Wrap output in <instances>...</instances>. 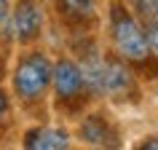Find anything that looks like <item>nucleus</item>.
<instances>
[{
  "label": "nucleus",
  "instance_id": "obj_1",
  "mask_svg": "<svg viewBox=\"0 0 158 150\" xmlns=\"http://www.w3.org/2000/svg\"><path fill=\"white\" fill-rule=\"evenodd\" d=\"M86 89L94 97L123 99L134 91V75L121 56H99V51H86L81 62Z\"/></svg>",
  "mask_w": 158,
  "mask_h": 150
},
{
  "label": "nucleus",
  "instance_id": "obj_2",
  "mask_svg": "<svg viewBox=\"0 0 158 150\" xmlns=\"http://www.w3.org/2000/svg\"><path fill=\"white\" fill-rule=\"evenodd\" d=\"M110 38H113V46H115L118 56L123 59V62L142 65V62L150 59L148 32L142 30L137 16L129 14L121 3H113L110 6Z\"/></svg>",
  "mask_w": 158,
  "mask_h": 150
},
{
  "label": "nucleus",
  "instance_id": "obj_3",
  "mask_svg": "<svg viewBox=\"0 0 158 150\" xmlns=\"http://www.w3.org/2000/svg\"><path fill=\"white\" fill-rule=\"evenodd\" d=\"M51 86V59L43 51L22 54L14 67V94L22 102H40Z\"/></svg>",
  "mask_w": 158,
  "mask_h": 150
},
{
  "label": "nucleus",
  "instance_id": "obj_4",
  "mask_svg": "<svg viewBox=\"0 0 158 150\" xmlns=\"http://www.w3.org/2000/svg\"><path fill=\"white\" fill-rule=\"evenodd\" d=\"M51 86L59 102H78L83 99V94H89L81 65H75L73 59H59L51 65Z\"/></svg>",
  "mask_w": 158,
  "mask_h": 150
},
{
  "label": "nucleus",
  "instance_id": "obj_5",
  "mask_svg": "<svg viewBox=\"0 0 158 150\" xmlns=\"http://www.w3.org/2000/svg\"><path fill=\"white\" fill-rule=\"evenodd\" d=\"M43 30V11L38 0H19L11 11V38L19 43H32L40 38Z\"/></svg>",
  "mask_w": 158,
  "mask_h": 150
},
{
  "label": "nucleus",
  "instance_id": "obj_6",
  "mask_svg": "<svg viewBox=\"0 0 158 150\" xmlns=\"http://www.w3.org/2000/svg\"><path fill=\"white\" fill-rule=\"evenodd\" d=\"M81 140L89 142V145H97V148H115L118 145V131L113 129L105 115H89L83 118V123L78 129Z\"/></svg>",
  "mask_w": 158,
  "mask_h": 150
},
{
  "label": "nucleus",
  "instance_id": "obj_7",
  "mask_svg": "<svg viewBox=\"0 0 158 150\" xmlns=\"http://www.w3.org/2000/svg\"><path fill=\"white\" fill-rule=\"evenodd\" d=\"M70 145V134L56 126H40L24 134V148H38V150H62Z\"/></svg>",
  "mask_w": 158,
  "mask_h": 150
},
{
  "label": "nucleus",
  "instance_id": "obj_8",
  "mask_svg": "<svg viewBox=\"0 0 158 150\" xmlns=\"http://www.w3.org/2000/svg\"><path fill=\"white\" fill-rule=\"evenodd\" d=\"M59 14L70 24H83L94 19V0H56Z\"/></svg>",
  "mask_w": 158,
  "mask_h": 150
},
{
  "label": "nucleus",
  "instance_id": "obj_9",
  "mask_svg": "<svg viewBox=\"0 0 158 150\" xmlns=\"http://www.w3.org/2000/svg\"><path fill=\"white\" fill-rule=\"evenodd\" d=\"M134 14L145 22H156L158 19V0H131Z\"/></svg>",
  "mask_w": 158,
  "mask_h": 150
},
{
  "label": "nucleus",
  "instance_id": "obj_10",
  "mask_svg": "<svg viewBox=\"0 0 158 150\" xmlns=\"http://www.w3.org/2000/svg\"><path fill=\"white\" fill-rule=\"evenodd\" d=\"M0 32L11 38V0H0Z\"/></svg>",
  "mask_w": 158,
  "mask_h": 150
},
{
  "label": "nucleus",
  "instance_id": "obj_11",
  "mask_svg": "<svg viewBox=\"0 0 158 150\" xmlns=\"http://www.w3.org/2000/svg\"><path fill=\"white\" fill-rule=\"evenodd\" d=\"M8 113H11V99H8V94L0 89V123L8 118Z\"/></svg>",
  "mask_w": 158,
  "mask_h": 150
},
{
  "label": "nucleus",
  "instance_id": "obj_12",
  "mask_svg": "<svg viewBox=\"0 0 158 150\" xmlns=\"http://www.w3.org/2000/svg\"><path fill=\"white\" fill-rule=\"evenodd\" d=\"M148 40H150V51H156V54H158V19H156V22H150Z\"/></svg>",
  "mask_w": 158,
  "mask_h": 150
},
{
  "label": "nucleus",
  "instance_id": "obj_13",
  "mask_svg": "<svg viewBox=\"0 0 158 150\" xmlns=\"http://www.w3.org/2000/svg\"><path fill=\"white\" fill-rule=\"evenodd\" d=\"M139 148H158V137H150L148 142H139Z\"/></svg>",
  "mask_w": 158,
  "mask_h": 150
},
{
  "label": "nucleus",
  "instance_id": "obj_14",
  "mask_svg": "<svg viewBox=\"0 0 158 150\" xmlns=\"http://www.w3.org/2000/svg\"><path fill=\"white\" fill-rule=\"evenodd\" d=\"M0 73H3V62H0Z\"/></svg>",
  "mask_w": 158,
  "mask_h": 150
}]
</instances>
